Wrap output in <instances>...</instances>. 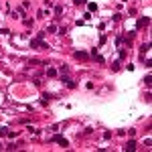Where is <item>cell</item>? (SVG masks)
Here are the masks:
<instances>
[{
	"label": "cell",
	"mask_w": 152,
	"mask_h": 152,
	"mask_svg": "<svg viewBox=\"0 0 152 152\" xmlns=\"http://www.w3.org/2000/svg\"><path fill=\"white\" fill-rule=\"evenodd\" d=\"M51 140H53V142H57V144H61L63 148H67V146H69V142H67V140H65V138H63V136H61V134H55V136H53Z\"/></svg>",
	"instance_id": "1"
},
{
	"label": "cell",
	"mask_w": 152,
	"mask_h": 152,
	"mask_svg": "<svg viewBox=\"0 0 152 152\" xmlns=\"http://www.w3.org/2000/svg\"><path fill=\"white\" fill-rule=\"evenodd\" d=\"M148 22H150V18H148V16H144V18H140L138 22H136V26L142 28V26H148Z\"/></svg>",
	"instance_id": "2"
},
{
	"label": "cell",
	"mask_w": 152,
	"mask_h": 152,
	"mask_svg": "<svg viewBox=\"0 0 152 152\" xmlns=\"http://www.w3.org/2000/svg\"><path fill=\"white\" fill-rule=\"evenodd\" d=\"M91 55L95 57V61H97V63H105V59H103V57H101V55L97 53V49H93V51H91Z\"/></svg>",
	"instance_id": "3"
},
{
	"label": "cell",
	"mask_w": 152,
	"mask_h": 152,
	"mask_svg": "<svg viewBox=\"0 0 152 152\" xmlns=\"http://www.w3.org/2000/svg\"><path fill=\"white\" fill-rule=\"evenodd\" d=\"M124 148H126V150H136V142H134V140H130V142H128Z\"/></svg>",
	"instance_id": "4"
},
{
	"label": "cell",
	"mask_w": 152,
	"mask_h": 152,
	"mask_svg": "<svg viewBox=\"0 0 152 152\" xmlns=\"http://www.w3.org/2000/svg\"><path fill=\"white\" fill-rule=\"evenodd\" d=\"M75 59H87V53H83V51H77V53H75Z\"/></svg>",
	"instance_id": "5"
},
{
	"label": "cell",
	"mask_w": 152,
	"mask_h": 152,
	"mask_svg": "<svg viewBox=\"0 0 152 152\" xmlns=\"http://www.w3.org/2000/svg\"><path fill=\"white\" fill-rule=\"evenodd\" d=\"M47 75H49V77H55V75H57V69L49 67V69H47Z\"/></svg>",
	"instance_id": "6"
},
{
	"label": "cell",
	"mask_w": 152,
	"mask_h": 152,
	"mask_svg": "<svg viewBox=\"0 0 152 152\" xmlns=\"http://www.w3.org/2000/svg\"><path fill=\"white\" fill-rule=\"evenodd\" d=\"M55 14H57V18H59L61 14H63V8H61V6H55Z\"/></svg>",
	"instance_id": "7"
},
{
	"label": "cell",
	"mask_w": 152,
	"mask_h": 152,
	"mask_svg": "<svg viewBox=\"0 0 152 152\" xmlns=\"http://www.w3.org/2000/svg\"><path fill=\"white\" fill-rule=\"evenodd\" d=\"M148 49H150V43H144V45H142V49H140V51H142V55H144Z\"/></svg>",
	"instance_id": "8"
},
{
	"label": "cell",
	"mask_w": 152,
	"mask_h": 152,
	"mask_svg": "<svg viewBox=\"0 0 152 152\" xmlns=\"http://www.w3.org/2000/svg\"><path fill=\"white\" fill-rule=\"evenodd\" d=\"M0 136H8V128H4V126L0 128Z\"/></svg>",
	"instance_id": "9"
},
{
	"label": "cell",
	"mask_w": 152,
	"mask_h": 152,
	"mask_svg": "<svg viewBox=\"0 0 152 152\" xmlns=\"http://www.w3.org/2000/svg\"><path fill=\"white\" fill-rule=\"evenodd\" d=\"M85 2H87V0H73L75 6H81V4H85Z\"/></svg>",
	"instance_id": "10"
},
{
	"label": "cell",
	"mask_w": 152,
	"mask_h": 152,
	"mask_svg": "<svg viewBox=\"0 0 152 152\" xmlns=\"http://www.w3.org/2000/svg\"><path fill=\"white\" fill-rule=\"evenodd\" d=\"M47 33H57V26H55V24H49V30H47Z\"/></svg>",
	"instance_id": "11"
},
{
	"label": "cell",
	"mask_w": 152,
	"mask_h": 152,
	"mask_svg": "<svg viewBox=\"0 0 152 152\" xmlns=\"http://www.w3.org/2000/svg\"><path fill=\"white\" fill-rule=\"evenodd\" d=\"M112 69H114V71H118V69H120V61H114V65H112Z\"/></svg>",
	"instance_id": "12"
},
{
	"label": "cell",
	"mask_w": 152,
	"mask_h": 152,
	"mask_svg": "<svg viewBox=\"0 0 152 152\" xmlns=\"http://www.w3.org/2000/svg\"><path fill=\"white\" fill-rule=\"evenodd\" d=\"M93 10H97V4L91 2V4H89V12H93Z\"/></svg>",
	"instance_id": "13"
},
{
	"label": "cell",
	"mask_w": 152,
	"mask_h": 152,
	"mask_svg": "<svg viewBox=\"0 0 152 152\" xmlns=\"http://www.w3.org/2000/svg\"><path fill=\"white\" fill-rule=\"evenodd\" d=\"M120 59H126V49H120Z\"/></svg>",
	"instance_id": "14"
},
{
	"label": "cell",
	"mask_w": 152,
	"mask_h": 152,
	"mask_svg": "<svg viewBox=\"0 0 152 152\" xmlns=\"http://www.w3.org/2000/svg\"><path fill=\"white\" fill-rule=\"evenodd\" d=\"M144 81H146V85H150V83H152V77H150V75H146V77H144Z\"/></svg>",
	"instance_id": "15"
}]
</instances>
